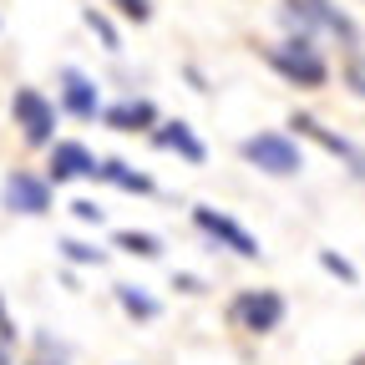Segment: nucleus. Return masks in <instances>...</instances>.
<instances>
[{"label": "nucleus", "mask_w": 365, "mask_h": 365, "mask_svg": "<svg viewBox=\"0 0 365 365\" xmlns=\"http://www.w3.org/2000/svg\"><path fill=\"white\" fill-rule=\"evenodd\" d=\"M264 61L279 71L289 86H325V81H330L325 56L314 51V36H304V31H294V36L279 41V46H264Z\"/></svg>", "instance_id": "nucleus-1"}, {"label": "nucleus", "mask_w": 365, "mask_h": 365, "mask_svg": "<svg viewBox=\"0 0 365 365\" xmlns=\"http://www.w3.org/2000/svg\"><path fill=\"white\" fill-rule=\"evenodd\" d=\"M284 21L294 26V31H304V36H314V31H330V36H340L345 46H360V31H355V21L335 6V0H284Z\"/></svg>", "instance_id": "nucleus-2"}, {"label": "nucleus", "mask_w": 365, "mask_h": 365, "mask_svg": "<svg viewBox=\"0 0 365 365\" xmlns=\"http://www.w3.org/2000/svg\"><path fill=\"white\" fill-rule=\"evenodd\" d=\"M244 163L249 168H259V173H269V178H294L299 168H304V153L289 143L284 132H254V137H244Z\"/></svg>", "instance_id": "nucleus-3"}, {"label": "nucleus", "mask_w": 365, "mask_h": 365, "mask_svg": "<svg viewBox=\"0 0 365 365\" xmlns=\"http://www.w3.org/2000/svg\"><path fill=\"white\" fill-rule=\"evenodd\" d=\"M11 117H16V127H21V137H26L31 148H51L56 143V107L46 102L36 86H16Z\"/></svg>", "instance_id": "nucleus-4"}, {"label": "nucleus", "mask_w": 365, "mask_h": 365, "mask_svg": "<svg viewBox=\"0 0 365 365\" xmlns=\"http://www.w3.org/2000/svg\"><path fill=\"white\" fill-rule=\"evenodd\" d=\"M228 314H234L239 330L269 335V330L284 325V294H279V289H244L234 304H228Z\"/></svg>", "instance_id": "nucleus-5"}, {"label": "nucleus", "mask_w": 365, "mask_h": 365, "mask_svg": "<svg viewBox=\"0 0 365 365\" xmlns=\"http://www.w3.org/2000/svg\"><path fill=\"white\" fill-rule=\"evenodd\" d=\"M193 223L203 228V234H208L213 244L234 249L239 259H259V254H264V249H259V239L249 234V228H244L239 218H228V213H218V208H208V203H198V208H193Z\"/></svg>", "instance_id": "nucleus-6"}, {"label": "nucleus", "mask_w": 365, "mask_h": 365, "mask_svg": "<svg viewBox=\"0 0 365 365\" xmlns=\"http://www.w3.org/2000/svg\"><path fill=\"white\" fill-rule=\"evenodd\" d=\"M0 203H6L11 213H26V218H41V213H51V182L16 168L6 178V188H0Z\"/></svg>", "instance_id": "nucleus-7"}, {"label": "nucleus", "mask_w": 365, "mask_h": 365, "mask_svg": "<svg viewBox=\"0 0 365 365\" xmlns=\"http://www.w3.org/2000/svg\"><path fill=\"white\" fill-rule=\"evenodd\" d=\"M61 107L76 122H97V112H102V91L81 66H61Z\"/></svg>", "instance_id": "nucleus-8"}, {"label": "nucleus", "mask_w": 365, "mask_h": 365, "mask_svg": "<svg viewBox=\"0 0 365 365\" xmlns=\"http://www.w3.org/2000/svg\"><path fill=\"white\" fill-rule=\"evenodd\" d=\"M289 127H299V137H309V143H319L330 158H340V163H350V173L355 178H365V153L350 143V137H340V132H330L325 122H314V117H304V112H294V122Z\"/></svg>", "instance_id": "nucleus-9"}, {"label": "nucleus", "mask_w": 365, "mask_h": 365, "mask_svg": "<svg viewBox=\"0 0 365 365\" xmlns=\"http://www.w3.org/2000/svg\"><path fill=\"white\" fill-rule=\"evenodd\" d=\"M97 173V158H91L86 143H51V168H46V182H76Z\"/></svg>", "instance_id": "nucleus-10"}, {"label": "nucleus", "mask_w": 365, "mask_h": 365, "mask_svg": "<svg viewBox=\"0 0 365 365\" xmlns=\"http://www.w3.org/2000/svg\"><path fill=\"white\" fill-rule=\"evenodd\" d=\"M97 117H102L112 132H153V127H158V107H153L148 97H122V102L102 107Z\"/></svg>", "instance_id": "nucleus-11"}, {"label": "nucleus", "mask_w": 365, "mask_h": 365, "mask_svg": "<svg viewBox=\"0 0 365 365\" xmlns=\"http://www.w3.org/2000/svg\"><path fill=\"white\" fill-rule=\"evenodd\" d=\"M153 143H158L163 153L188 158V163H203V158H208V148L193 137V127H188V122H163V117H158V127H153Z\"/></svg>", "instance_id": "nucleus-12"}, {"label": "nucleus", "mask_w": 365, "mask_h": 365, "mask_svg": "<svg viewBox=\"0 0 365 365\" xmlns=\"http://www.w3.org/2000/svg\"><path fill=\"white\" fill-rule=\"evenodd\" d=\"M91 178L112 182V188H122V193H153V178L137 173V168H127L122 158H97V173H91Z\"/></svg>", "instance_id": "nucleus-13"}, {"label": "nucleus", "mask_w": 365, "mask_h": 365, "mask_svg": "<svg viewBox=\"0 0 365 365\" xmlns=\"http://www.w3.org/2000/svg\"><path fill=\"white\" fill-rule=\"evenodd\" d=\"M117 304L127 309V319H143V325L163 314V304H158L148 289H137V284H117Z\"/></svg>", "instance_id": "nucleus-14"}, {"label": "nucleus", "mask_w": 365, "mask_h": 365, "mask_svg": "<svg viewBox=\"0 0 365 365\" xmlns=\"http://www.w3.org/2000/svg\"><path fill=\"white\" fill-rule=\"evenodd\" d=\"M117 249H127L137 259H158L163 254V239L158 234H143V228H117Z\"/></svg>", "instance_id": "nucleus-15"}, {"label": "nucleus", "mask_w": 365, "mask_h": 365, "mask_svg": "<svg viewBox=\"0 0 365 365\" xmlns=\"http://www.w3.org/2000/svg\"><path fill=\"white\" fill-rule=\"evenodd\" d=\"M81 21H86L91 31L102 36V46H107V51H122V36H117V26H112V21H107L97 6H86V11H81Z\"/></svg>", "instance_id": "nucleus-16"}, {"label": "nucleus", "mask_w": 365, "mask_h": 365, "mask_svg": "<svg viewBox=\"0 0 365 365\" xmlns=\"http://www.w3.org/2000/svg\"><path fill=\"white\" fill-rule=\"evenodd\" d=\"M61 254H66L71 264H107V254H102L97 244H81V239H61Z\"/></svg>", "instance_id": "nucleus-17"}, {"label": "nucleus", "mask_w": 365, "mask_h": 365, "mask_svg": "<svg viewBox=\"0 0 365 365\" xmlns=\"http://www.w3.org/2000/svg\"><path fill=\"white\" fill-rule=\"evenodd\" d=\"M112 11L122 21H137V26H148L153 21V0H112Z\"/></svg>", "instance_id": "nucleus-18"}, {"label": "nucleus", "mask_w": 365, "mask_h": 365, "mask_svg": "<svg viewBox=\"0 0 365 365\" xmlns=\"http://www.w3.org/2000/svg\"><path fill=\"white\" fill-rule=\"evenodd\" d=\"M345 86L355 91V97H365V51H350V61H345Z\"/></svg>", "instance_id": "nucleus-19"}, {"label": "nucleus", "mask_w": 365, "mask_h": 365, "mask_svg": "<svg viewBox=\"0 0 365 365\" xmlns=\"http://www.w3.org/2000/svg\"><path fill=\"white\" fill-rule=\"evenodd\" d=\"M319 264H325V269L335 274V279H345V284H355V264H350V259H340L335 249H319Z\"/></svg>", "instance_id": "nucleus-20"}, {"label": "nucleus", "mask_w": 365, "mask_h": 365, "mask_svg": "<svg viewBox=\"0 0 365 365\" xmlns=\"http://www.w3.org/2000/svg\"><path fill=\"white\" fill-rule=\"evenodd\" d=\"M71 213H76V223H102V218H107L91 198H76V203H71Z\"/></svg>", "instance_id": "nucleus-21"}, {"label": "nucleus", "mask_w": 365, "mask_h": 365, "mask_svg": "<svg viewBox=\"0 0 365 365\" xmlns=\"http://www.w3.org/2000/svg\"><path fill=\"white\" fill-rule=\"evenodd\" d=\"M173 289H182V294H203V284L193 279V274H173Z\"/></svg>", "instance_id": "nucleus-22"}, {"label": "nucleus", "mask_w": 365, "mask_h": 365, "mask_svg": "<svg viewBox=\"0 0 365 365\" xmlns=\"http://www.w3.org/2000/svg\"><path fill=\"white\" fill-rule=\"evenodd\" d=\"M0 345H16V325H11V314H6V304H0Z\"/></svg>", "instance_id": "nucleus-23"}, {"label": "nucleus", "mask_w": 365, "mask_h": 365, "mask_svg": "<svg viewBox=\"0 0 365 365\" xmlns=\"http://www.w3.org/2000/svg\"><path fill=\"white\" fill-rule=\"evenodd\" d=\"M6 350H11V345H0V365H11V355H6Z\"/></svg>", "instance_id": "nucleus-24"}, {"label": "nucleus", "mask_w": 365, "mask_h": 365, "mask_svg": "<svg viewBox=\"0 0 365 365\" xmlns=\"http://www.w3.org/2000/svg\"><path fill=\"white\" fill-rule=\"evenodd\" d=\"M31 365H61V360H31Z\"/></svg>", "instance_id": "nucleus-25"}]
</instances>
